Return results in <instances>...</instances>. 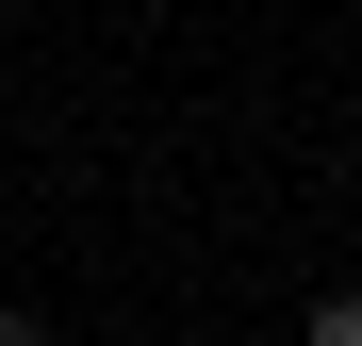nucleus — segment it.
<instances>
[{"instance_id":"obj_1","label":"nucleus","mask_w":362,"mask_h":346,"mask_svg":"<svg viewBox=\"0 0 362 346\" xmlns=\"http://www.w3.org/2000/svg\"><path fill=\"white\" fill-rule=\"evenodd\" d=\"M313 346H362V297H313Z\"/></svg>"},{"instance_id":"obj_2","label":"nucleus","mask_w":362,"mask_h":346,"mask_svg":"<svg viewBox=\"0 0 362 346\" xmlns=\"http://www.w3.org/2000/svg\"><path fill=\"white\" fill-rule=\"evenodd\" d=\"M0 346H49V330H33V313H0Z\"/></svg>"}]
</instances>
